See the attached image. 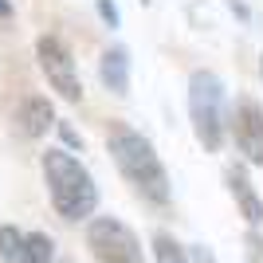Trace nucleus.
Here are the masks:
<instances>
[{
  "instance_id": "f257e3e1",
  "label": "nucleus",
  "mask_w": 263,
  "mask_h": 263,
  "mask_svg": "<svg viewBox=\"0 0 263 263\" xmlns=\"http://www.w3.org/2000/svg\"><path fill=\"white\" fill-rule=\"evenodd\" d=\"M106 149L114 157V165H118V173L126 177V185L142 200H149L157 209H165L173 200V181H169L161 157H157L154 142L145 134L130 130V126H114L106 138Z\"/></svg>"
},
{
  "instance_id": "f03ea898",
  "label": "nucleus",
  "mask_w": 263,
  "mask_h": 263,
  "mask_svg": "<svg viewBox=\"0 0 263 263\" xmlns=\"http://www.w3.org/2000/svg\"><path fill=\"white\" fill-rule=\"evenodd\" d=\"M44 181H47V197H51L55 212L63 220H87L95 216L99 209V185H95V177L75 154H67L59 145H51L44 157Z\"/></svg>"
},
{
  "instance_id": "7ed1b4c3",
  "label": "nucleus",
  "mask_w": 263,
  "mask_h": 263,
  "mask_svg": "<svg viewBox=\"0 0 263 263\" xmlns=\"http://www.w3.org/2000/svg\"><path fill=\"white\" fill-rule=\"evenodd\" d=\"M189 118L197 142L216 154L224 145V83L216 71H193L189 75Z\"/></svg>"
},
{
  "instance_id": "20e7f679",
  "label": "nucleus",
  "mask_w": 263,
  "mask_h": 263,
  "mask_svg": "<svg viewBox=\"0 0 263 263\" xmlns=\"http://www.w3.org/2000/svg\"><path fill=\"white\" fill-rule=\"evenodd\" d=\"M87 248L95 263H145L142 240L118 216H95L87 224Z\"/></svg>"
},
{
  "instance_id": "39448f33",
  "label": "nucleus",
  "mask_w": 263,
  "mask_h": 263,
  "mask_svg": "<svg viewBox=\"0 0 263 263\" xmlns=\"http://www.w3.org/2000/svg\"><path fill=\"white\" fill-rule=\"evenodd\" d=\"M35 59H40V71L47 75V83L59 90V99H67V102L83 99V83H79L75 59H71V51L63 47V40L40 35V40H35Z\"/></svg>"
},
{
  "instance_id": "423d86ee",
  "label": "nucleus",
  "mask_w": 263,
  "mask_h": 263,
  "mask_svg": "<svg viewBox=\"0 0 263 263\" xmlns=\"http://www.w3.org/2000/svg\"><path fill=\"white\" fill-rule=\"evenodd\" d=\"M232 138L248 165H263V106L248 95L232 110Z\"/></svg>"
},
{
  "instance_id": "0eeeda50",
  "label": "nucleus",
  "mask_w": 263,
  "mask_h": 263,
  "mask_svg": "<svg viewBox=\"0 0 263 263\" xmlns=\"http://www.w3.org/2000/svg\"><path fill=\"white\" fill-rule=\"evenodd\" d=\"M224 181H228V193L236 197V204H240L243 220H248L252 228H259V224H263V200H259V193H255L252 177H248V169H243V165H228Z\"/></svg>"
},
{
  "instance_id": "6e6552de",
  "label": "nucleus",
  "mask_w": 263,
  "mask_h": 263,
  "mask_svg": "<svg viewBox=\"0 0 263 263\" xmlns=\"http://www.w3.org/2000/svg\"><path fill=\"white\" fill-rule=\"evenodd\" d=\"M99 79L102 87L110 90V95H118V99H126L130 95V51L126 47H106L99 59Z\"/></svg>"
},
{
  "instance_id": "1a4fd4ad",
  "label": "nucleus",
  "mask_w": 263,
  "mask_h": 263,
  "mask_svg": "<svg viewBox=\"0 0 263 263\" xmlns=\"http://www.w3.org/2000/svg\"><path fill=\"white\" fill-rule=\"evenodd\" d=\"M51 126H55V110H51L47 99L32 95V99H24L20 106H16V130H20L24 138H44Z\"/></svg>"
},
{
  "instance_id": "9d476101",
  "label": "nucleus",
  "mask_w": 263,
  "mask_h": 263,
  "mask_svg": "<svg viewBox=\"0 0 263 263\" xmlns=\"http://www.w3.org/2000/svg\"><path fill=\"white\" fill-rule=\"evenodd\" d=\"M55 259V240L47 232H24V252L16 263H51Z\"/></svg>"
},
{
  "instance_id": "9b49d317",
  "label": "nucleus",
  "mask_w": 263,
  "mask_h": 263,
  "mask_svg": "<svg viewBox=\"0 0 263 263\" xmlns=\"http://www.w3.org/2000/svg\"><path fill=\"white\" fill-rule=\"evenodd\" d=\"M154 255H157V263H189V252L169 236V232H157L154 236Z\"/></svg>"
},
{
  "instance_id": "f8f14e48",
  "label": "nucleus",
  "mask_w": 263,
  "mask_h": 263,
  "mask_svg": "<svg viewBox=\"0 0 263 263\" xmlns=\"http://www.w3.org/2000/svg\"><path fill=\"white\" fill-rule=\"evenodd\" d=\"M24 252V232L16 224H4L0 228V263H16Z\"/></svg>"
},
{
  "instance_id": "ddd939ff",
  "label": "nucleus",
  "mask_w": 263,
  "mask_h": 263,
  "mask_svg": "<svg viewBox=\"0 0 263 263\" xmlns=\"http://www.w3.org/2000/svg\"><path fill=\"white\" fill-rule=\"evenodd\" d=\"M55 130H59V138H63V145H67V149H83V138H79V134L71 130L67 122H55Z\"/></svg>"
},
{
  "instance_id": "4468645a",
  "label": "nucleus",
  "mask_w": 263,
  "mask_h": 263,
  "mask_svg": "<svg viewBox=\"0 0 263 263\" xmlns=\"http://www.w3.org/2000/svg\"><path fill=\"white\" fill-rule=\"evenodd\" d=\"M248 259H255V263H259L263 259V236H259V232H248Z\"/></svg>"
},
{
  "instance_id": "2eb2a0df",
  "label": "nucleus",
  "mask_w": 263,
  "mask_h": 263,
  "mask_svg": "<svg viewBox=\"0 0 263 263\" xmlns=\"http://www.w3.org/2000/svg\"><path fill=\"white\" fill-rule=\"evenodd\" d=\"M95 8H99V16L110 24V28H118V8H114V0H99Z\"/></svg>"
},
{
  "instance_id": "dca6fc26",
  "label": "nucleus",
  "mask_w": 263,
  "mask_h": 263,
  "mask_svg": "<svg viewBox=\"0 0 263 263\" xmlns=\"http://www.w3.org/2000/svg\"><path fill=\"white\" fill-rule=\"evenodd\" d=\"M189 259H197V263H216V255H212L204 243H193V248H189Z\"/></svg>"
},
{
  "instance_id": "f3484780",
  "label": "nucleus",
  "mask_w": 263,
  "mask_h": 263,
  "mask_svg": "<svg viewBox=\"0 0 263 263\" xmlns=\"http://www.w3.org/2000/svg\"><path fill=\"white\" fill-rule=\"evenodd\" d=\"M228 8L240 16V20H248V4H240V0H228Z\"/></svg>"
},
{
  "instance_id": "a211bd4d",
  "label": "nucleus",
  "mask_w": 263,
  "mask_h": 263,
  "mask_svg": "<svg viewBox=\"0 0 263 263\" xmlns=\"http://www.w3.org/2000/svg\"><path fill=\"white\" fill-rule=\"evenodd\" d=\"M8 12H12V8H8V0H0V16H8Z\"/></svg>"
},
{
  "instance_id": "6ab92c4d",
  "label": "nucleus",
  "mask_w": 263,
  "mask_h": 263,
  "mask_svg": "<svg viewBox=\"0 0 263 263\" xmlns=\"http://www.w3.org/2000/svg\"><path fill=\"white\" fill-rule=\"evenodd\" d=\"M142 4H149V0H142Z\"/></svg>"
}]
</instances>
